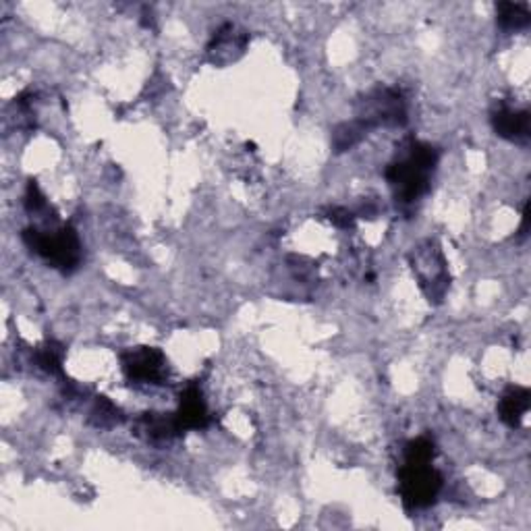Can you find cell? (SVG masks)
Listing matches in <instances>:
<instances>
[{
  "label": "cell",
  "instance_id": "cell-17",
  "mask_svg": "<svg viewBox=\"0 0 531 531\" xmlns=\"http://www.w3.org/2000/svg\"><path fill=\"white\" fill-rule=\"evenodd\" d=\"M25 208H28L30 212H40L42 208H46V198L42 196V191H40V187L33 183L28 185V193H25Z\"/></svg>",
  "mask_w": 531,
  "mask_h": 531
},
{
  "label": "cell",
  "instance_id": "cell-11",
  "mask_svg": "<svg viewBox=\"0 0 531 531\" xmlns=\"http://www.w3.org/2000/svg\"><path fill=\"white\" fill-rule=\"evenodd\" d=\"M529 403H531V394L527 388L523 386L510 388V391L504 393V396L499 403L500 420L510 428H519L521 420L526 418V413L529 412Z\"/></svg>",
  "mask_w": 531,
  "mask_h": 531
},
{
  "label": "cell",
  "instance_id": "cell-10",
  "mask_svg": "<svg viewBox=\"0 0 531 531\" xmlns=\"http://www.w3.org/2000/svg\"><path fill=\"white\" fill-rule=\"evenodd\" d=\"M137 428L147 440H154V442L171 440L174 436L183 432L177 421V415H164V413H144L137 420Z\"/></svg>",
  "mask_w": 531,
  "mask_h": 531
},
{
  "label": "cell",
  "instance_id": "cell-15",
  "mask_svg": "<svg viewBox=\"0 0 531 531\" xmlns=\"http://www.w3.org/2000/svg\"><path fill=\"white\" fill-rule=\"evenodd\" d=\"M93 421L96 426H114V423L120 421V412L112 405L111 401H106L104 396H100L96 401V407H93Z\"/></svg>",
  "mask_w": 531,
  "mask_h": 531
},
{
  "label": "cell",
  "instance_id": "cell-8",
  "mask_svg": "<svg viewBox=\"0 0 531 531\" xmlns=\"http://www.w3.org/2000/svg\"><path fill=\"white\" fill-rule=\"evenodd\" d=\"M177 415V421L181 429H201L210 423V413H208L204 394H201L199 388L190 386L187 391L181 394V405Z\"/></svg>",
  "mask_w": 531,
  "mask_h": 531
},
{
  "label": "cell",
  "instance_id": "cell-5",
  "mask_svg": "<svg viewBox=\"0 0 531 531\" xmlns=\"http://www.w3.org/2000/svg\"><path fill=\"white\" fill-rule=\"evenodd\" d=\"M358 120L367 129L380 125H403L407 120L405 100L391 87H376L358 102Z\"/></svg>",
  "mask_w": 531,
  "mask_h": 531
},
{
  "label": "cell",
  "instance_id": "cell-2",
  "mask_svg": "<svg viewBox=\"0 0 531 531\" xmlns=\"http://www.w3.org/2000/svg\"><path fill=\"white\" fill-rule=\"evenodd\" d=\"M23 241L31 252L42 255L50 266L58 268V270L69 272L77 268L79 260H82V245H79L77 233L71 226H63L52 233L28 228L23 233Z\"/></svg>",
  "mask_w": 531,
  "mask_h": 531
},
{
  "label": "cell",
  "instance_id": "cell-7",
  "mask_svg": "<svg viewBox=\"0 0 531 531\" xmlns=\"http://www.w3.org/2000/svg\"><path fill=\"white\" fill-rule=\"evenodd\" d=\"M247 40L250 38L243 30H239L233 23H225L212 38V42L208 44V57L214 65H228L231 60H237L243 55Z\"/></svg>",
  "mask_w": 531,
  "mask_h": 531
},
{
  "label": "cell",
  "instance_id": "cell-18",
  "mask_svg": "<svg viewBox=\"0 0 531 531\" xmlns=\"http://www.w3.org/2000/svg\"><path fill=\"white\" fill-rule=\"evenodd\" d=\"M328 218H331V223L336 225L339 228L353 226V220H355L353 214L349 210H345V208H332V210L328 212Z\"/></svg>",
  "mask_w": 531,
  "mask_h": 531
},
{
  "label": "cell",
  "instance_id": "cell-6",
  "mask_svg": "<svg viewBox=\"0 0 531 531\" xmlns=\"http://www.w3.org/2000/svg\"><path fill=\"white\" fill-rule=\"evenodd\" d=\"M127 378L139 385H160L168 374L166 358L160 349L137 347L120 355Z\"/></svg>",
  "mask_w": 531,
  "mask_h": 531
},
{
  "label": "cell",
  "instance_id": "cell-14",
  "mask_svg": "<svg viewBox=\"0 0 531 531\" xmlns=\"http://www.w3.org/2000/svg\"><path fill=\"white\" fill-rule=\"evenodd\" d=\"M436 455V447L429 438H415L405 448V463H413V465H426L432 463Z\"/></svg>",
  "mask_w": 531,
  "mask_h": 531
},
{
  "label": "cell",
  "instance_id": "cell-3",
  "mask_svg": "<svg viewBox=\"0 0 531 531\" xmlns=\"http://www.w3.org/2000/svg\"><path fill=\"white\" fill-rule=\"evenodd\" d=\"M409 260H412L413 274L418 277V282L421 291L426 293V297L429 301H434V304L445 299L450 285V277L445 253H442L440 245L436 243V241H423L418 247H413Z\"/></svg>",
  "mask_w": 531,
  "mask_h": 531
},
{
  "label": "cell",
  "instance_id": "cell-1",
  "mask_svg": "<svg viewBox=\"0 0 531 531\" xmlns=\"http://www.w3.org/2000/svg\"><path fill=\"white\" fill-rule=\"evenodd\" d=\"M438 164V150L429 144L413 141L409 147L407 156L386 168V181L394 190L396 199L403 204H413L418 201L429 187V174L434 173Z\"/></svg>",
  "mask_w": 531,
  "mask_h": 531
},
{
  "label": "cell",
  "instance_id": "cell-16",
  "mask_svg": "<svg viewBox=\"0 0 531 531\" xmlns=\"http://www.w3.org/2000/svg\"><path fill=\"white\" fill-rule=\"evenodd\" d=\"M38 364L50 374L60 372V364H63V351H60V347L55 345V342H49V345L40 349Z\"/></svg>",
  "mask_w": 531,
  "mask_h": 531
},
{
  "label": "cell",
  "instance_id": "cell-4",
  "mask_svg": "<svg viewBox=\"0 0 531 531\" xmlns=\"http://www.w3.org/2000/svg\"><path fill=\"white\" fill-rule=\"evenodd\" d=\"M442 488V475L426 463L413 465L405 463L399 472V492L407 509H426L438 499Z\"/></svg>",
  "mask_w": 531,
  "mask_h": 531
},
{
  "label": "cell",
  "instance_id": "cell-9",
  "mask_svg": "<svg viewBox=\"0 0 531 531\" xmlns=\"http://www.w3.org/2000/svg\"><path fill=\"white\" fill-rule=\"evenodd\" d=\"M492 127L500 137L521 141L529 137V112L499 109L492 114Z\"/></svg>",
  "mask_w": 531,
  "mask_h": 531
},
{
  "label": "cell",
  "instance_id": "cell-13",
  "mask_svg": "<svg viewBox=\"0 0 531 531\" xmlns=\"http://www.w3.org/2000/svg\"><path fill=\"white\" fill-rule=\"evenodd\" d=\"M367 127L361 123V120H351V123H342L334 129L332 136V146L336 147V152H345L349 147H353L358 141L366 136Z\"/></svg>",
  "mask_w": 531,
  "mask_h": 531
},
{
  "label": "cell",
  "instance_id": "cell-12",
  "mask_svg": "<svg viewBox=\"0 0 531 531\" xmlns=\"http://www.w3.org/2000/svg\"><path fill=\"white\" fill-rule=\"evenodd\" d=\"M496 19L504 30H523L531 22L527 4L517 3H499L496 4Z\"/></svg>",
  "mask_w": 531,
  "mask_h": 531
}]
</instances>
